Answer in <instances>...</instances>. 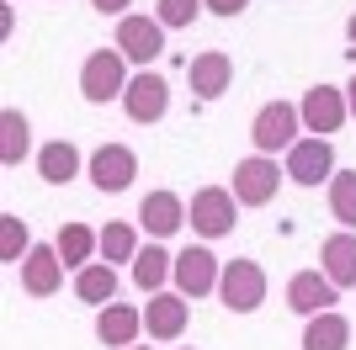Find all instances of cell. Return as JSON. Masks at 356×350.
I'll return each instance as SVG.
<instances>
[{
    "label": "cell",
    "mask_w": 356,
    "mask_h": 350,
    "mask_svg": "<svg viewBox=\"0 0 356 350\" xmlns=\"http://www.w3.org/2000/svg\"><path fill=\"white\" fill-rule=\"evenodd\" d=\"M90 6H96L102 16H128V6H134V0H90Z\"/></svg>",
    "instance_id": "obj_30"
},
{
    "label": "cell",
    "mask_w": 356,
    "mask_h": 350,
    "mask_svg": "<svg viewBox=\"0 0 356 350\" xmlns=\"http://www.w3.org/2000/svg\"><path fill=\"white\" fill-rule=\"evenodd\" d=\"M32 149V122L16 106L0 112V165H22V154Z\"/></svg>",
    "instance_id": "obj_23"
},
{
    "label": "cell",
    "mask_w": 356,
    "mask_h": 350,
    "mask_svg": "<svg viewBox=\"0 0 356 350\" xmlns=\"http://www.w3.org/2000/svg\"><path fill=\"white\" fill-rule=\"evenodd\" d=\"M32 255V239H27V223L16 212H0V260L6 265H22Z\"/></svg>",
    "instance_id": "obj_26"
},
{
    "label": "cell",
    "mask_w": 356,
    "mask_h": 350,
    "mask_svg": "<svg viewBox=\"0 0 356 350\" xmlns=\"http://www.w3.org/2000/svg\"><path fill=\"white\" fill-rule=\"evenodd\" d=\"M128 350H154V345H128Z\"/></svg>",
    "instance_id": "obj_33"
},
{
    "label": "cell",
    "mask_w": 356,
    "mask_h": 350,
    "mask_svg": "<svg viewBox=\"0 0 356 350\" xmlns=\"http://www.w3.org/2000/svg\"><path fill=\"white\" fill-rule=\"evenodd\" d=\"M112 48H118L128 64H154V58L165 53V27L160 16H118V38H112Z\"/></svg>",
    "instance_id": "obj_5"
},
{
    "label": "cell",
    "mask_w": 356,
    "mask_h": 350,
    "mask_svg": "<svg viewBox=\"0 0 356 350\" xmlns=\"http://www.w3.org/2000/svg\"><path fill=\"white\" fill-rule=\"evenodd\" d=\"M287 181H298V186H319V181H330L335 175V149H330V138H319V133H309V138H298L293 149H287Z\"/></svg>",
    "instance_id": "obj_7"
},
{
    "label": "cell",
    "mask_w": 356,
    "mask_h": 350,
    "mask_svg": "<svg viewBox=\"0 0 356 350\" xmlns=\"http://www.w3.org/2000/svg\"><path fill=\"white\" fill-rule=\"evenodd\" d=\"M192 90L202 96V101H218L223 90H229V80H234V58L223 53V48H208V53L192 58Z\"/></svg>",
    "instance_id": "obj_16"
},
{
    "label": "cell",
    "mask_w": 356,
    "mask_h": 350,
    "mask_svg": "<svg viewBox=\"0 0 356 350\" xmlns=\"http://www.w3.org/2000/svg\"><path fill=\"white\" fill-rule=\"evenodd\" d=\"M138 329H144V313L128 308V303H106L102 313H96V340L112 345V350H128L138 340Z\"/></svg>",
    "instance_id": "obj_18"
},
{
    "label": "cell",
    "mask_w": 356,
    "mask_h": 350,
    "mask_svg": "<svg viewBox=\"0 0 356 350\" xmlns=\"http://www.w3.org/2000/svg\"><path fill=\"white\" fill-rule=\"evenodd\" d=\"M335 297H341V287H335L325 271H298V276L287 281V308H293V313H303V319L330 313V308H335Z\"/></svg>",
    "instance_id": "obj_12"
},
{
    "label": "cell",
    "mask_w": 356,
    "mask_h": 350,
    "mask_svg": "<svg viewBox=\"0 0 356 350\" xmlns=\"http://www.w3.org/2000/svg\"><path fill=\"white\" fill-rule=\"evenodd\" d=\"M38 175H43L48 186H70L74 175H80V149L70 138H54V144L38 149Z\"/></svg>",
    "instance_id": "obj_19"
},
{
    "label": "cell",
    "mask_w": 356,
    "mask_h": 350,
    "mask_svg": "<svg viewBox=\"0 0 356 350\" xmlns=\"http://www.w3.org/2000/svg\"><path fill=\"white\" fill-rule=\"evenodd\" d=\"M122 90H128V58L118 48H96L80 64V96L90 106H106V101H122Z\"/></svg>",
    "instance_id": "obj_1"
},
{
    "label": "cell",
    "mask_w": 356,
    "mask_h": 350,
    "mask_svg": "<svg viewBox=\"0 0 356 350\" xmlns=\"http://www.w3.org/2000/svg\"><path fill=\"white\" fill-rule=\"evenodd\" d=\"M54 249H59L64 271H80V265H90V255L102 249V233L86 228V223H64L59 239H54Z\"/></svg>",
    "instance_id": "obj_20"
},
{
    "label": "cell",
    "mask_w": 356,
    "mask_h": 350,
    "mask_svg": "<svg viewBox=\"0 0 356 350\" xmlns=\"http://www.w3.org/2000/svg\"><path fill=\"white\" fill-rule=\"evenodd\" d=\"M176 287H181V297H208V292H218V276H223V265H218V255L213 249H202V244H192V249H181L176 255Z\"/></svg>",
    "instance_id": "obj_8"
},
{
    "label": "cell",
    "mask_w": 356,
    "mask_h": 350,
    "mask_svg": "<svg viewBox=\"0 0 356 350\" xmlns=\"http://www.w3.org/2000/svg\"><path fill=\"white\" fill-rule=\"evenodd\" d=\"M298 133H303V112H298L293 101H266L250 122V144H255V154H271V160H277V149L287 154V149L298 144Z\"/></svg>",
    "instance_id": "obj_2"
},
{
    "label": "cell",
    "mask_w": 356,
    "mask_h": 350,
    "mask_svg": "<svg viewBox=\"0 0 356 350\" xmlns=\"http://www.w3.org/2000/svg\"><path fill=\"white\" fill-rule=\"evenodd\" d=\"M319 271L335 287H356V228H341L319 244Z\"/></svg>",
    "instance_id": "obj_17"
},
{
    "label": "cell",
    "mask_w": 356,
    "mask_h": 350,
    "mask_svg": "<svg viewBox=\"0 0 356 350\" xmlns=\"http://www.w3.org/2000/svg\"><path fill=\"white\" fill-rule=\"evenodd\" d=\"M330 212H335L341 228H356V170L330 175Z\"/></svg>",
    "instance_id": "obj_25"
},
{
    "label": "cell",
    "mask_w": 356,
    "mask_h": 350,
    "mask_svg": "<svg viewBox=\"0 0 356 350\" xmlns=\"http://www.w3.org/2000/svg\"><path fill=\"white\" fill-rule=\"evenodd\" d=\"M122 112L134 117V122H160L165 112H170V85H165L154 69H144V74H134L128 80V90H122Z\"/></svg>",
    "instance_id": "obj_9"
},
{
    "label": "cell",
    "mask_w": 356,
    "mask_h": 350,
    "mask_svg": "<svg viewBox=\"0 0 356 350\" xmlns=\"http://www.w3.org/2000/svg\"><path fill=\"white\" fill-rule=\"evenodd\" d=\"M234 191L229 186H202L186 207V223H192L202 239H223V233H234Z\"/></svg>",
    "instance_id": "obj_6"
},
{
    "label": "cell",
    "mask_w": 356,
    "mask_h": 350,
    "mask_svg": "<svg viewBox=\"0 0 356 350\" xmlns=\"http://www.w3.org/2000/svg\"><path fill=\"white\" fill-rule=\"evenodd\" d=\"M202 6H208L213 16H239L245 6H250V0H202Z\"/></svg>",
    "instance_id": "obj_29"
},
{
    "label": "cell",
    "mask_w": 356,
    "mask_h": 350,
    "mask_svg": "<svg viewBox=\"0 0 356 350\" xmlns=\"http://www.w3.org/2000/svg\"><path fill=\"white\" fill-rule=\"evenodd\" d=\"M346 38H351V48H356V16H351V22H346Z\"/></svg>",
    "instance_id": "obj_32"
},
{
    "label": "cell",
    "mask_w": 356,
    "mask_h": 350,
    "mask_svg": "<svg viewBox=\"0 0 356 350\" xmlns=\"http://www.w3.org/2000/svg\"><path fill=\"white\" fill-rule=\"evenodd\" d=\"M138 175V154L128 144H102L96 154H90V181H96V191H128Z\"/></svg>",
    "instance_id": "obj_10"
},
{
    "label": "cell",
    "mask_w": 356,
    "mask_h": 350,
    "mask_svg": "<svg viewBox=\"0 0 356 350\" xmlns=\"http://www.w3.org/2000/svg\"><path fill=\"white\" fill-rule=\"evenodd\" d=\"M298 112H303V133H335L351 117V106H346V90H335V85H314V90H303V101H298Z\"/></svg>",
    "instance_id": "obj_11"
},
{
    "label": "cell",
    "mask_w": 356,
    "mask_h": 350,
    "mask_svg": "<svg viewBox=\"0 0 356 350\" xmlns=\"http://www.w3.org/2000/svg\"><path fill=\"white\" fill-rule=\"evenodd\" d=\"M138 223H144L149 239H170L186 223V202H181L176 191H149L144 202H138Z\"/></svg>",
    "instance_id": "obj_15"
},
{
    "label": "cell",
    "mask_w": 356,
    "mask_h": 350,
    "mask_svg": "<svg viewBox=\"0 0 356 350\" xmlns=\"http://www.w3.org/2000/svg\"><path fill=\"white\" fill-rule=\"evenodd\" d=\"M218 297L229 313H255V308L266 303V271L255 260H229L218 276Z\"/></svg>",
    "instance_id": "obj_4"
},
{
    "label": "cell",
    "mask_w": 356,
    "mask_h": 350,
    "mask_svg": "<svg viewBox=\"0 0 356 350\" xmlns=\"http://www.w3.org/2000/svg\"><path fill=\"white\" fill-rule=\"evenodd\" d=\"M346 106H351V117H356V80L346 85Z\"/></svg>",
    "instance_id": "obj_31"
},
{
    "label": "cell",
    "mask_w": 356,
    "mask_h": 350,
    "mask_svg": "<svg viewBox=\"0 0 356 350\" xmlns=\"http://www.w3.org/2000/svg\"><path fill=\"white\" fill-rule=\"evenodd\" d=\"M64 281V260L54 244H32V255L22 260V292L27 297H54Z\"/></svg>",
    "instance_id": "obj_14"
},
{
    "label": "cell",
    "mask_w": 356,
    "mask_h": 350,
    "mask_svg": "<svg viewBox=\"0 0 356 350\" xmlns=\"http://www.w3.org/2000/svg\"><path fill=\"white\" fill-rule=\"evenodd\" d=\"M170 271H176V255H165L160 244H149V249H138V255H134V287L138 292H160Z\"/></svg>",
    "instance_id": "obj_24"
},
{
    "label": "cell",
    "mask_w": 356,
    "mask_h": 350,
    "mask_svg": "<svg viewBox=\"0 0 356 350\" xmlns=\"http://www.w3.org/2000/svg\"><path fill=\"white\" fill-rule=\"evenodd\" d=\"M351 345V324L330 308V313H314L309 329H303V350H346Z\"/></svg>",
    "instance_id": "obj_22"
},
{
    "label": "cell",
    "mask_w": 356,
    "mask_h": 350,
    "mask_svg": "<svg viewBox=\"0 0 356 350\" xmlns=\"http://www.w3.org/2000/svg\"><path fill=\"white\" fill-rule=\"evenodd\" d=\"M202 11H208L202 0H154V16H160V27H165V32L192 27V22H197Z\"/></svg>",
    "instance_id": "obj_28"
},
{
    "label": "cell",
    "mask_w": 356,
    "mask_h": 350,
    "mask_svg": "<svg viewBox=\"0 0 356 350\" xmlns=\"http://www.w3.org/2000/svg\"><path fill=\"white\" fill-rule=\"evenodd\" d=\"M282 175L287 170H277V160L271 154H250V160H239L234 165V202L239 207H266L277 191H282Z\"/></svg>",
    "instance_id": "obj_3"
},
{
    "label": "cell",
    "mask_w": 356,
    "mask_h": 350,
    "mask_svg": "<svg viewBox=\"0 0 356 350\" xmlns=\"http://www.w3.org/2000/svg\"><path fill=\"white\" fill-rule=\"evenodd\" d=\"M186 350H192V345H186Z\"/></svg>",
    "instance_id": "obj_34"
},
{
    "label": "cell",
    "mask_w": 356,
    "mask_h": 350,
    "mask_svg": "<svg viewBox=\"0 0 356 350\" xmlns=\"http://www.w3.org/2000/svg\"><path fill=\"white\" fill-rule=\"evenodd\" d=\"M186 319H192V308H186L181 292H149V308H144L149 340H181L186 335Z\"/></svg>",
    "instance_id": "obj_13"
},
{
    "label": "cell",
    "mask_w": 356,
    "mask_h": 350,
    "mask_svg": "<svg viewBox=\"0 0 356 350\" xmlns=\"http://www.w3.org/2000/svg\"><path fill=\"white\" fill-rule=\"evenodd\" d=\"M74 297L80 303H96V308H106L112 297H118V271L106 260H90V265H80L74 271Z\"/></svg>",
    "instance_id": "obj_21"
},
{
    "label": "cell",
    "mask_w": 356,
    "mask_h": 350,
    "mask_svg": "<svg viewBox=\"0 0 356 350\" xmlns=\"http://www.w3.org/2000/svg\"><path fill=\"white\" fill-rule=\"evenodd\" d=\"M134 255H138L134 223H106V228H102V260H106V265H118V260L134 265Z\"/></svg>",
    "instance_id": "obj_27"
}]
</instances>
